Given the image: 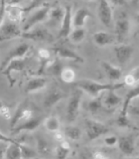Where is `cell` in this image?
Returning <instances> with one entry per match:
<instances>
[{"label":"cell","instance_id":"1","mask_svg":"<svg viewBox=\"0 0 139 159\" xmlns=\"http://www.w3.org/2000/svg\"><path fill=\"white\" fill-rule=\"evenodd\" d=\"M74 84L78 89L81 91L87 93L92 98H96L101 94L109 92V91H115V89L123 88L125 84L124 83H116V84H101L92 80L83 79L81 81L74 82Z\"/></svg>","mask_w":139,"mask_h":159},{"label":"cell","instance_id":"2","mask_svg":"<svg viewBox=\"0 0 139 159\" xmlns=\"http://www.w3.org/2000/svg\"><path fill=\"white\" fill-rule=\"evenodd\" d=\"M50 11H51V7L47 4H44L42 7H39V9L35 10V11L28 17L26 22H25L24 27H23V32L30 31V30L35 27V25L48 20Z\"/></svg>","mask_w":139,"mask_h":159},{"label":"cell","instance_id":"3","mask_svg":"<svg viewBox=\"0 0 139 159\" xmlns=\"http://www.w3.org/2000/svg\"><path fill=\"white\" fill-rule=\"evenodd\" d=\"M84 126H86V133L88 140H94L109 132V128L105 124L93 119L87 118L84 121Z\"/></svg>","mask_w":139,"mask_h":159},{"label":"cell","instance_id":"4","mask_svg":"<svg viewBox=\"0 0 139 159\" xmlns=\"http://www.w3.org/2000/svg\"><path fill=\"white\" fill-rule=\"evenodd\" d=\"M83 98V91L77 89L72 93L70 101L67 106V119L69 122H74L78 116L79 107H81V102Z\"/></svg>","mask_w":139,"mask_h":159},{"label":"cell","instance_id":"5","mask_svg":"<svg viewBox=\"0 0 139 159\" xmlns=\"http://www.w3.org/2000/svg\"><path fill=\"white\" fill-rule=\"evenodd\" d=\"M33 117V111L30 108V103L28 101H25L21 102L18 106V107L15 109L13 116H11L10 120V127L13 129L15 126H17L20 120H28V119Z\"/></svg>","mask_w":139,"mask_h":159},{"label":"cell","instance_id":"6","mask_svg":"<svg viewBox=\"0 0 139 159\" xmlns=\"http://www.w3.org/2000/svg\"><path fill=\"white\" fill-rule=\"evenodd\" d=\"M23 31L20 29L19 25L17 23H14L7 20L5 21L3 26L0 30V43L4 41H8L14 38L22 37Z\"/></svg>","mask_w":139,"mask_h":159},{"label":"cell","instance_id":"7","mask_svg":"<svg viewBox=\"0 0 139 159\" xmlns=\"http://www.w3.org/2000/svg\"><path fill=\"white\" fill-rule=\"evenodd\" d=\"M97 16L101 22L107 28H110L113 23V11L111 3L102 0L97 7Z\"/></svg>","mask_w":139,"mask_h":159},{"label":"cell","instance_id":"8","mask_svg":"<svg viewBox=\"0 0 139 159\" xmlns=\"http://www.w3.org/2000/svg\"><path fill=\"white\" fill-rule=\"evenodd\" d=\"M22 38L32 40L36 42H52L54 40L53 35L45 28H33L30 31L23 32Z\"/></svg>","mask_w":139,"mask_h":159},{"label":"cell","instance_id":"9","mask_svg":"<svg viewBox=\"0 0 139 159\" xmlns=\"http://www.w3.org/2000/svg\"><path fill=\"white\" fill-rule=\"evenodd\" d=\"M24 68H25V60L24 59H15V60H12V61L2 70V74L7 78L10 87H13L15 84V80L12 77V73L21 72L24 70Z\"/></svg>","mask_w":139,"mask_h":159},{"label":"cell","instance_id":"10","mask_svg":"<svg viewBox=\"0 0 139 159\" xmlns=\"http://www.w3.org/2000/svg\"><path fill=\"white\" fill-rule=\"evenodd\" d=\"M73 26V14H72V6L68 5L65 7V16L61 23V28L59 31V38L65 39L69 37L72 33Z\"/></svg>","mask_w":139,"mask_h":159},{"label":"cell","instance_id":"11","mask_svg":"<svg viewBox=\"0 0 139 159\" xmlns=\"http://www.w3.org/2000/svg\"><path fill=\"white\" fill-rule=\"evenodd\" d=\"M42 121H44L43 117L33 116L32 118L24 121L23 123L15 126L13 129H11L10 133H11V135H15V134H18L19 132H23V131H34L40 126V124L42 123Z\"/></svg>","mask_w":139,"mask_h":159},{"label":"cell","instance_id":"12","mask_svg":"<svg viewBox=\"0 0 139 159\" xmlns=\"http://www.w3.org/2000/svg\"><path fill=\"white\" fill-rule=\"evenodd\" d=\"M114 55L117 60V62L120 65H125L131 59L134 49L130 45L127 44H119L114 47Z\"/></svg>","mask_w":139,"mask_h":159},{"label":"cell","instance_id":"13","mask_svg":"<svg viewBox=\"0 0 139 159\" xmlns=\"http://www.w3.org/2000/svg\"><path fill=\"white\" fill-rule=\"evenodd\" d=\"M29 45L27 43H21L17 45L16 47H15L13 50H11L8 54L6 58H5L4 62L2 64V70L7 66V65L12 61V60H15V59H24L25 56H26V54L28 53L29 51Z\"/></svg>","mask_w":139,"mask_h":159},{"label":"cell","instance_id":"14","mask_svg":"<svg viewBox=\"0 0 139 159\" xmlns=\"http://www.w3.org/2000/svg\"><path fill=\"white\" fill-rule=\"evenodd\" d=\"M27 11V9L21 7L19 2H8L6 3V15L8 16V20L14 23H19L21 20L23 14Z\"/></svg>","mask_w":139,"mask_h":159},{"label":"cell","instance_id":"15","mask_svg":"<svg viewBox=\"0 0 139 159\" xmlns=\"http://www.w3.org/2000/svg\"><path fill=\"white\" fill-rule=\"evenodd\" d=\"M53 51L59 58L68 59V60H71V61H74L76 63H83L84 62L83 58H82V56H79V55L74 52V50L70 49L68 47L62 46V45L56 46L53 49Z\"/></svg>","mask_w":139,"mask_h":159},{"label":"cell","instance_id":"16","mask_svg":"<svg viewBox=\"0 0 139 159\" xmlns=\"http://www.w3.org/2000/svg\"><path fill=\"white\" fill-rule=\"evenodd\" d=\"M117 145L121 153L126 156H131L135 151V143L132 135L119 136Z\"/></svg>","mask_w":139,"mask_h":159},{"label":"cell","instance_id":"17","mask_svg":"<svg viewBox=\"0 0 139 159\" xmlns=\"http://www.w3.org/2000/svg\"><path fill=\"white\" fill-rule=\"evenodd\" d=\"M48 83V80L43 77H34L29 79L25 84V92L27 93H32L39 92L40 89H44Z\"/></svg>","mask_w":139,"mask_h":159},{"label":"cell","instance_id":"18","mask_svg":"<svg viewBox=\"0 0 139 159\" xmlns=\"http://www.w3.org/2000/svg\"><path fill=\"white\" fill-rule=\"evenodd\" d=\"M130 29V23H129L128 19L125 17H121L116 20L115 22V34H116V39L118 42H122Z\"/></svg>","mask_w":139,"mask_h":159},{"label":"cell","instance_id":"19","mask_svg":"<svg viewBox=\"0 0 139 159\" xmlns=\"http://www.w3.org/2000/svg\"><path fill=\"white\" fill-rule=\"evenodd\" d=\"M92 16V12L87 7L78 9L73 16V25L74 28H83L87 20Z\"/></svg>","mask_w":139,"mask_h":159},{"label":"cell","instance_id":"20","mask_svg":"<svg viewBox=\"0 0 139 159\" xmlns=\"http://www.w3.org/2000/svg\"><path fill=\"white\" fill-rule=\"evenodd\" d=\"M64 97H65V94L61 91H59L57 89H54L52 91H50L46 94V97L44 98V101H43L44 107L46 108H51L54 106H56L59 102H61L64 98Z\"/></svg>","mask_w":139,"mask_h":159},{"label":"cell","instance_id":"21","mask_svg":"<svg viewBox=\"0 0 139 159\" xmlns=\"http://www.w3.org/2000/svg\"><path fill=\"white\" fill-rule=\"evenodd\" d=\"M101 68L104 71V73L106 74V76L109 80L111 81H118L122 77V71L120 68H118L116 66H113L112 64L106 61L101 62Z\"/></svg>","mask_w":139,"mask_h":159},{"label":"cell","instance_id":"22","mask_svg":"<svg viewBox=\"0 0 139 159\" xmlns=\"http://www.w3.org/2000/svg\"><path fill=\"white\" fill-rule=\"evenodd\" d=\"M137 98H139V84H136V86L132 87L127 92L125 98H124V101H123L122 111H121L120 114L127 116V111L129 109V107H130V103L134 101V99H136Z\"/></svg>","mask_w":139,"mask_h":159},{"label":"cell","instance_id":"23","mask_svg":"<svg viewBox=\"0 0 139 159\" xmlns=\"http://www.w3.org/2000/svg\"><path fill=\"white\" fill-rule=\"evenodd\" d=\"M92 39L98 47H104L107 45H110L113 42V38L110 34L105 31H98L92 35Z\"/></svg>","mask_w":139,"mask_h":159},{"label":"cell","instance_id":"24","mask_svg":"<svg viewBox=\"0 0 139 159\" xmlns=\"http://www.w3.org/2000/svg\"><path fill=\"white\" fill-rule=\"evenodd\" d=\"M36 145H37V152L43 156H48L51 154V146L49 142L40 134H37L36 136Z\"/></svg>","mask_w":139,"mask_h":159},{"label":"cell","instance_id":"25","mask_svg":"<svg viewBox=\"0 0 139 159\" xmlns=\"http://www.w3.org/2000/svg\"><path fill=\"white\" fill-rule=\"evenodd\" d=\"M5 158L6 159H22L18 141L8 143L6 150H5Z\"/></svg>","mask_w":139,"mask_h":159},{"label":"cell","instance_id":"26","mask_svg":"<svg viewBox=\"0 0 139 159\" xmlns=\"http://www.w3.org/2000/svg\"><path fill=\"white\" fill-rule=\"evenodd\" d=\"M122 98L115 93V91L106 92V97L104 98V104L107 108H113L121 103Z\"/></svg>","mask_w":139,"mask_h":159},{"label":"cell","instance_id":"27","mask_svg":"<svg viewBox=\"0 0 139 159\" xmlns=\"http://www.w3.org/2000/svg\"><path fill=\"white\" fill-rule=\"evenodd\" d=\"M64 134L67 138L74 141H77L82 138L83 130L78 126H76V125H67L65 127Z\"/></svg>","mask_w":139,"mask_h":159},{"label":"cell","instance_id":"28","mask_svg":"<svg viewBox=\"0 0 139 159\" xmlns=\"http://www.w3.org/2000/svg\"><path fill=\"white\" fill-rule=\"evenodd\" d=\"M64 65L61 62L59 57L55 58L53 61L50 62V64L47 66V72H49L51 75L55 77H59L60 78V75H61L63 69H64Z\"/></svg>","mask_w":139,"mask_h":159},{"label":"cell","instance_id":"29","mask_svg":"<svg viewBox=\"0 0 139 159\" xmlns=\"http://www.w3.org/2000/svg\"><path fill=\"white\" fill-rule=\"evenodd\" d=\"M44 125L46 127V129L50 132H58L60 130V123L59 118L56 116H48L47 118L44 119Z\"/></svg>","mask_w":139,"mask_h":159},{"label":"cell","instance_id":"30","mask_svg":"<svg viewBox=\"0 0 139 159\" xmlns=\"http://www.w3.org/2000/svg\"><path fill=\"white\" fill-rule=\"evenodd\" d=\"M70 151H71V146L68 141H63L59 143V145L56 148V159H67Z\"/></svg>","mask_w":139,"mask_h":159},{"label":"cell","instance_id":"31","mask_svg":"<svg viewBox=\"0 0 139 159\" xmlns=\"http://www.w3.org/2000/svg\"><path fill=\"white\" fill-rule=\"evenodd\" d=\"M20 152H21L22 159H35L37 156V151L24 143L19 142Z\"/></svg>","mask_w":139,"mask_h":159},{"label":"cell","instance_id":"32","mask_svg":"<svg viewBox=\"0 0 139 159\" xmlns=\"http://www.w3.org/2000/svg\"><path fill=\"white\" fill-rule=\"evenodd\" d=\"M60 79H61L62 82L67 84L74 83V81H76V73H74L73 69L69 67H65L61 75H60Z\"/></svg>","mask_w":139,"mask_h":159},{"label":"cell","instance_id":"33","mask_svg":"<svg viewBox=\"0 0 139 159\" xmlns=\"http://www.w3.org/2000/svg\"><path fill=\"white\" fill-rule=\"evenodd\" d=\"M102 99H103V93L96 98H93L92 101H89L87 103V108L92 113H96L99 111V109L102 107Z\"/></svg>","mask_w":139,"mask_h":159},{"label":"cell","instance_id":"34","mask_svg":"<svg viewBox=\"0 0 139 159\" xmlns=\"http://www.w3.org/2000/svg\"><path fill=\"white\" fill-rule=\"evenodd\" d=\"M65 16V8L62 7H54L51 8V11H50L49 15V19H51L53 22L55 23H59L63 21Z\"/></svg>","mask_w":139,"mask_h":159},{"label":"cell","instance_id":"35","mask_svg":"<svg viewBox=\"0 0 139 159\" xmlns=\"http://www.w3.org/2000/svg\"><path fill=\"white\" fill-rule=\"evenodd\" d=\"M86 34L87 32L84 28H74V30H73L71 35H70V38H71L73 43L78 44L86 38Z\"/></svg>","mask_w":139,"mask_h":159},{"label":"cell","instance_id":"36","mask_svg":"<svg viewBox=\"0 0 139 159\" xmlns=\"http://www.w3.org/2000/svg\"><path fill=\"white\" fill-rule=\"evenodd\" d=\"M116 123L118 126L120 127H131L132 124L129 121L127 116H123V114H119V116L116 120Z\"/></svg>","mask_w":139,"mask_h":159},{"label":"cell","instance_id":"37","mask_svg":"<svg viewBox=\"0 0 139 159\" xmlns=\"http://www.w3.org/2000/svg\"><path fill=\"white\" fill-rule=\"evenodd\" d=\"M0 114L6 118H11V112H10L9 107L5 104L2 101H0Z\"/></svg>","mask_w":139,"mask_h":159},{"label":"cell","instance_id":"38","mask_svg":"<svg viewBox=\"0 0 139 159\" xmlns=\"http://www.w3.org/2000/svg\"><path fill=\"white\" fill-rule=\"evenodd\" d=\"M5 16H6V2H0V27L3 26L5 22Z\"/></svg>","mask_w":139,"mask_h":159},{"label":"cell","instance_id":"39","mask_svg":"<svg viewBox=\"0 0 139 159\" xmlns=\"http://www.w3.org/2000/svg\"><path fill=\"white\" fill-rule=\"evenodd\" d=\"M104 143H105L107 146H114L115 144L118 143V137L114 136V135L107 136L104 138Z\"/></svg>","mask_w":139,"mask_h":159},{"label":"cell","instance_id":"40","mask_svg":"<svg viewBox=\"0 0 139 159\" xmlns=\"http://www.w3.org/2000/svg\"><path fill=\"white\" fill-rule=\"evenodd\" d=\"M92 159H109L108 156L106 155V153H104L101 150H96L93 151L92 154Z\"/></svg>","mask_w":139,"mask_h":159},{"label":"cell","instance_id":"41","mask_svg":"<svg viewBox=\"0 0 139 159\" xmlns=\"http://www.w3.org/2000/svg\"><path fill=\"white\" fill-rule=\"evenodd\" d=\"M129 75L133 78L134 82H135V84H138L139 83V67H136L132 69L130 72H129Z\"/></svg>","mask_w":139,"mask_h":159},{"label":"cell","instance_id":"42","mask_svg":"<svg viewBox=\"0 0 139 159\" xmlns=\"http://www.w3.org/2000/svg\"><path fill=\"white\" fill-rule=\"evenodd\" d=\"M0 141L4 142V143H12V142H15L16 140H14L12 137H10L8 135H5L4 133L0 131Z\"/></svg>","mask_w":139,"mask_h":159},{"label":"cell","instance_id":"43","mask_svg":"<svg viewBox=\"0 0 139 159\" xmlns=\"http://www.w3.org/2000/svg\"><path fill=\"white\" fill-rule=\"evenodd\" d=\"M55 139L59 142V143H61L63 141H65V135H63V134L61 132H55Z\"/></svg>","mask_w":139,"mask_h":159},{"label":"cell","instance_id":"44","mask_svg":"<svg viewBox=\"0 0 139 159\" xmlns=\"http://www.w3.org/2000/svg\"><path fill=\"white\" fill-rule=\"evenodd\" d=\"M5 150H6V148L0 146V159L5 158Z\"/></svg>","mask_w":139,"mask_h":159},{"label":"cell","instance_id":"45","mask_svg":"<svg viewBox=\"0 0 139 159\" xmlns=\"http://www.w3.org/2000/svg\"><path fill=\"white\" fill-rule=\"evenodd\" d=\"M132 112H133L134 114H137V116H139V107H133V108H132Z\"/></svg>","mask_w":139,"mask_h":159},{"label":"cell","instance_id":"46","mask_svg":"<svg viewBox=\"0 0 139 159\" xmlns=\"http://www.w3.org/2000/svg\"><path fill=\"white\" fill-rule=\"evenodd\" d=\"M133 102H135V106H136L137 107H139V98H137L136 99H134Z\"/></svg>","mask_w":139,"mask_h":159},{"label":"cell","instance_id":"47","mask_svg":"<svg viewBox=\"0 0 139 159\" xmlns=\"http://www.w3.org/2000/svg\"><path fill=\"white\" fill-rule=\"evenodd\" d=\"M135 20H136V22L139 24V12L138 13H135Z\"/></svg>","mask_w":139,"mask_h":159},{"label":"cell","instance_id":"48","mask_svg":"<svg viewBox=\"0 0 139 159\" xmlns=\"http://www.w3.org/2000/svg\"><path fill=\"white\" fill-rule=\"evenodd\" d=\"M129 159H139V157H131V158H129Z\"/></svg>","mask_w":139,"mask_h":159},{"label":"cell","instance_id":"49","mask_svg":"<svg viewBox=\"0 0 139 159\" xmlns=\"http://www.w3.org/2000/svg\"><path fill=\"white\" fill-rule=\"evenodd\" d=\"M137 146L139 147V138H138V141H137Z\"/></svg>","mask_w":139,"mask_h":159}]
</instances>
